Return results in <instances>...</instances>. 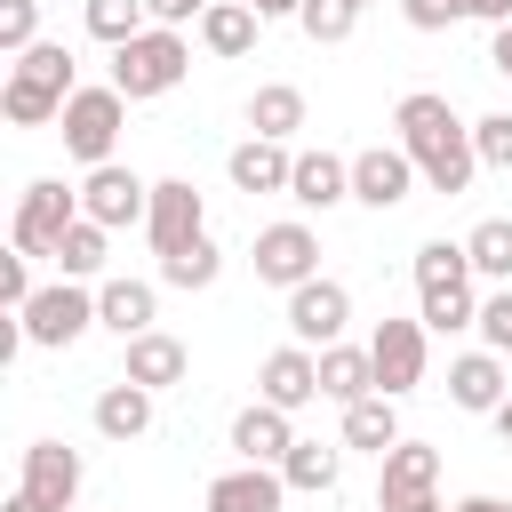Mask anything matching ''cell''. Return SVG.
I'll return each instance as SVG.
<instances>
[{
  "label": "cell",
  "mask_w": 512,
  "mask_h": 512,
  "mask_svg": "<svg viewBox=\"0 0 512 512\" xmlns=\"http://www.w3.org/2000/svg\"><path fill=\"white\" fill-rule=\"evenodd\" d=\"M384 512H456V504H440V496H408V504H384Z\"/></svg>",
  "instance_id": "cell-45"
},
{
  "label": "cell",
  "mask_w": 512,
  "mask_h": 512,
  "mask_svg": "<svg viewBox=\"0 0 512 512\" xmlns=\"http://www.w3.org/2000/svg\"><path fill=\"white\" fill-rule=\"evenodd\" d=\"M352 8H376V0H352Z\"/></svg>",
  "instance_id": "cell-49"
},
{
  "label": "cell",
  "mask_w": 512,
  "mask_h": 512,
  "mask_svg": "<svg viewBox=\"0 0 512 512\" xmlns=\"http://www.w3.org/2000/svg\"><path fill=\"white\" fill-rule=\"evenodd\" d=\"M456 512H512V504H504V496H464Z\"/></svg>",
  "instance_id": "cell-47"
},
{
  "label": "cell",
  "mask_w": 512,
  "mask_h": 512,
  "mask_svg": "<svg viewBox=\"0 0 512 512\" xmlns=\"http://www.w3.org/2000/svg\"><path fill=\"white\" fill-rule=\"evenodd\" d=\"M368 392H376V360H368V344H320V400L352 408V400H368Z\"/></svg>",
  "instance_id": "cell-24"
},
{
  "label": "cell",
  "mask_w": 512,
  "mask_h": 512,
  "mask_svg": "<svg viewBox=\"0 0 512 512\" xmlns=\"http://www.w3.org/2000/svg\"><path fill=\"white\" fill-rule=\"evenodd\" d=\"M152 320H160V288H152V280H128V272H120V280H96V328H112V336L128 344V336H144Z\"/></svg>",
  "instance_id": "cell-20"
},
{
  "label": "cell",
  "mask_w": 512,
  "mask_h": 512,
  "mask_svg": "<svg viewBox=\"0 0 512 512\" xmlns=\"http://www.w3.org/2000/svg\"><path fill=\"white\" fill-rule=\"evenodd\" d=\"M0 512H56V504H40L32 488H8V504H0Z\"/></svg>",
  "instance_id": "cell-44"
},
{
  "label": "cell",
  "mask_w": 512,
  "mask_h": 512,
  "mask_svg": "<svg viewBox=\"0 0 512 512\" xmlns=\"http://www.w3.org/2000/svg\"><path fill=\"white\" fill-rule=\"evenodd\" d=\"M80 16H88V32L104 48H128L136 32H152V8L144 0H80Z\"/></svg>",
  "instance_id": "cell-33"
},
{
  "label": "cell",
  "mask_w": 512,
  "mask_h": 512,
  "mask_svg": "<svg viewBox=\"0 0 512 512\" xmlns=\"http://www.w3.org/2000/svg\"><path fill=\"white\" fill-rule=\"evenodd\" d=\"M400 16H408V32H448L464 8L456 0H400Z\"/></svg>",
  "instance_id": "cell-40"
},
{
  "label": "cell",
  "mask_w": 512,
  "mask_h": 512,
  "mask_svg": "<svg viewBox=\"0 0 512 512\" xmlns=\"http://www.w3.org/2000/svg\"><path fill=\"white\" fill-rule=\"evenodd\" d=\"M496 432H504V440H512V392H504V408H496Z\"/></svg>",
  "instance_id": "cell-48"
},
{
  "label": "cell",
  "mask_w": 512,
  "mask_h": 512,
  "mask_svg": "<svg viewBox=\"0 0 512 512\" xmlns=\"http://www.w3.org/2000/svg\"><path fill=\"white\" fill-rule=\"evenodd\" d=\"M160 280H168V288H216V280H224V248L200 232V240H184L176 256H160Z\"/></svg>",
  "instance_id": "cell-31"
},
{
  "label": "cell",
  "mask_w": 512,
  "mask_h": 512,
  "mask_svg": "<svg viewBox=\"0 0 512 512\" xmlns=\"http://www.w3.org/2000/svg\"><path fill=\"white\" fill-rule=\"evenodd\" d=\"M256 400H272V408H312L320 400V352L312 344H280V352H264V368H256Z\"/></svg>",
  "instance_id": "cell-12"
},
{
  "label": "cell",
  "mask_w": 512,
  "mask_h": 512,
  "mask_svg": "<svg viewBox=\"0 0 512 512\" xmlns=\"http://www.w3.org/2000/svg\"><path fill=\"white\" fill-rule=\"evenodd\" d=\"M424 352H432V328L424 320H376V336H368V360H376V392H416L424 384Z\"/></svg>",
  "instance_id": "cell-7"
},
{
  "label": "cell",
  "mask_w": 512,
  "mask_h": 512,
  "mask_svg": "<svg viewBox=\"0 0 512 512\" xmlns=\"http://www.w3.org/2000/svg\"><path fill=\"white\" fill-rule=\"evenodd\" d=\"M144 8H152V24H168V32H184V24L208 16V0H144Z\"/></svg>",
  "instance_id": "cell-41"
},
{
  "label": "cell",
  "mask_w": 512,
  "mask_h": 512,
  "mask_svg": "<svg viewBox=\"0 0 512 512\" xmlns=\"http://www.w3.org/2000/svg\"><path fill=\"white\" fill-rule=\"evenodd\" d=\"M456 8H464L472 24H488V32H496V24H512V0H456Z\"/></svg>",
  "instance_id": "cell-42"
},
{
  "label": "cell",
  "mask_w": 512,
  "mask_h": 512,
  "mask_svg": "<svg viewBox=\"0 0 512 512\" xmlns=\"http://www.w3.org/2000/svg\"><path fill=\"white\" fill-rule=\"evenodd\" d=\"M32 40H40V0H0V48L24 56Z\"/></svg>",
  "instance_id": "cell-37"
},
{
  "label": "cell",
  "mask_w": 512,
  "mask_h": 512,
  "mask_svg": "<svg viewBox=\"0 0 512 512\" xmlns=\"http://www.w3.org/2000/svg\"><path fill=\"white\" fill-rule=\"evenodd\" d=\"M16 320H24V336H32L40 352H64V344H80V336L96 328V288L56 272V280H48V288H40V296H32Z\"/></svg>",
  "instance_id": "cell-5"
},
{
  "label": "cell",
  "mask_w": 512,
  "mask_h": 512,
  "mask_svg": "<svg viewBox=\"0 0 512 512\" xmlns=\"http://www.w3.org/2000/svg\"><path fill=\"white\" fill-rule=\"evenodd\" d=\"M64 280H104V264H112V232L96 224V216H80L64 240H56V256H48Z\"/></svg>",
  "instance_id": "cell-27"
},
{
  "label": "cell",
  "mask_w": 512,
  "mask_h": 512,
  "mask_svg": "<svg viewBox=\"0 0 512 512\" xmlns=\"http://www.w3.org/2000/svg\"><path fill=\"white\" fill-rule=\"evenodd\" d=\"M488 64L512 80V24H496V32H488Z\"/></svg>",
  "instance_id": "cell-43"
},
{
  "label": "cell",
  "mask_w": 512,
  "mask_h": 512,
  "mask_svg": "<svg viewBox=\"0 0 512 512\" xmlns=\"http://www.w3.org/2000/svg\"><path fill=\"white\" fill-rule=\"evenodd\" d=\"M184 72H192V48H184V32H168V24L136 32L128 48H112V88H120L128 104H152V96L184 88Z\"/></svg>",
  "instance_id": "cell-3"
},
{
  "label": "cell",
  "mask_w": 512,
  "mask_h": 512,
  "mask_svg": "<svg viewBox=\"0 0 512 512\" xmlns=\"http://www.w3.org/2000/svg\"><path fill=\"white\" fill-rule=\"evenodd\" d=\"M224 176H232V192H288L296 152H288V144H272V136H240V144L224 152Z\"/></svg>",
  "instance_id": "cell-19"
},
{
  "label": "cell",
  "mask_w": 512,
  "mask_h": 512,
  "mask_svg": "<svg viewBox=\"0 0 512 512\" xmlns=\"http://www.w3.org/2000/svg\"><path fill=\"white\" fill-rule=\"evenodd\" d=\"M464 256H472V272L480 280H512V216H480L472 232H464Z\"/></svg>",
  "instance_id": "cell-30"
},
{
  "label": "cell",
  "mask_w": 512,
  "mask_h": 512,
  "mask_svg": "<svg viewBox=\"0 0 512 512\" xmlns=\"http://www.w3.org/2000/svg\"><path fill=\"white\" fill-rule=\"evenodd\" d=\"M72 88H80L72 48L64 40H32L8 64V80H0V112H8V128H56L64 104H72Z\"/></svg>",
  "instance_id": "cell-2"
},
{
  "label": "cell",
  "mask_w": 512,
  "mask_h": 512,
  "mask_svg": "<svg viewBox=\"0 0 512 512\" xmlns=\"http://www.w3.org/2000/svg\"><path fill=\"white\" fill-rule=\"evenodd\" d=\"M408 192H416V160H408L400 144L352 152V200H360V208H400Z\"/></svg>",
  "instance_id": "cell-14"
},
{
  "label": "cell",
  "mask_w": 512,
  "mask_h": 512,
  "mask_svg": "<svg viewBox=\"0 0 512 512\" xmlns=\"http://www.w3.org/2000/svg\"><path fill=\"white\" fill-rule=\"evenodd\" d=\"M344 328H352V288L344 280H304V288H288V336L296 344H344Z\"/></svg>",
  "instance_id": "cell-9"
},
{
  "label": "cell",
  "mask_w": 512,
  "mask_h": 512,
  "mask_svg": "<svg viewBox=\"0 0 512 512\" xmlns=\"http://www.w3.org/2000/svg\"><path fill=\"white\" fill-rule=\"evenodd\" d=\"M464 280H480L472 256H464V240H424L416 248V288H464Z\"/></svg>",
  "instance_id": "cell-34"
},
{
  "label": "cell",
  "mask_w": 512,
  "mask_h": 512,
  "mask_svg": "<svg viewBox=\"0 0 512 512\" xmlns=\"http://www.w3.org/2000/svg\"><path fill=\"white\" fill-rule=\"evenodd\" d=\"M200 512H208V504H200Z\"/></svg>",
  "instance_id": "cell-50"
},
{
  "label": "cell",
  "mask_w": 512,
  "mask_h": 512,
  "mask_svg": "<svg viewBox=\"0 0 512 512\" xmlns=\"http://www.w3.org/2000/svg\"><path fill=\"white\" fill-rule=\"evenodd\" d=\"M472 144H480V168H512V112H480Z\"/></svg>",
  "instance_id": "cell-38"
},
{
  "label": "cell",
  "mask_w": 512,
  "mask_h": 512,
  "mask_svg": "<svg viewBox=\"0 0 512 512\" xmlns=\"http://www.w3.org/2000/svg\"><path fill=\"white\" fill-rule=\"evenodd\" d=\"M440 488V448L424 440H392L376 456V504H408V496H432Z\"/></svg>",
  "instance_id": "cell-15"
},
{
  "label": "cell",
  "mask_w": 512,
  "mask_h": 512,
  "mask_svg": "<svg viewBox=\"0 0 512 512\" xmlns=\"http://www.w3.org/2000/svg\"><path fill=\"white\" fill-rule=\"evenodd\" d=\"M392 144L416 160V176L432 184V192H464L472 184V168H480V144H472V120H456V104L448 96H432V88H408L400 104H392Z\"/></svg>",
  "instance_id": "cell-1"
},
{
  "label": "cell",
  "mask_w": 512,
  "mask_h": 512,
  "mask_svg": "<svg viewBox=\"0 0 512 512\" xmlns=\"http://www.w3.org/2000/svg\"><path fill=\"white\" fill-rule=\"evenodd\" d=\"M80 480H88L80 448H64V440H32V448H24V472H16V488H32L40 504L72 512V504H80Z\"/></svg>",
  "instance_id": "cell-13"
},
{
  "label": "cell",
  "mask_w": 512,
  "mask_h": 512,
  "mask_svg": "<svg viewBox=\"0 0 512 512\" xmlns=\"http://www.w3.org/2000/svg\"><path fill=\"white\" fill-rule=\"evenodd\" d=\"M80 216H88V208H80V184L32 176L24 200H16V248H24V256H56V240H64Z\"/></svg>",
  "instance_id": "cell-6"
},
{
  "label": "cell",
  "mask_w": 512,
  "mask_h": 512,
  "mask_svg": "<svg viewBox=\"0 0 512 512\" xmlns=\"http://www.w3.org/2000/svg\"><path fill=\"white\" fill-rule=\"evenodd\" d=\"M120 128H128V96H120L112 80H104V88H72V104H64V120H56L64 152H72L80 168H104L112 144H120Z\"/></svg>",
  "instance_id": "cell-4"
},
{
  "label": "cell",
  "mask_w": 512,
  "mask_h": 512,
  "mask_svg": "<svg viewBox=\"0 0 512 512\" xmlns=\"http://www.w3.org/2000/svg\"><path fill=\"white\" fill-rule=\"evenodd\" d=\"M304 128V88H288V80H264L256 96H248V136H272V144H288Z\"/></svg>",
  "instance_id": "cell-26"
},
{
  "label": "cell",
  "mask_w": 512,
  "mask_h": 512,
  "mask_svg": "<svg viewBox=\"0 0 512 512\" xmlns=\"http://www.w3.org/2000/svg\"><path fill=\"white\" fill-rule=\"evenodd\" d=\"M184 368H192V352H184L168 328H144V336H128V360H120V376H136V384L168 392V384H184Z\"/></svg>",
  "instance_id": "cell-23"
},
{
  "label": "cell",
  "mask_w": 512,
  "mask_h": 512,
  "mask_svg": "<svg viewBox=\"0 0 512 512\" xmlns=\"http://www.w3.org/2000/svg\"><path fill=\"white\" fill-rule=\"evenodd\" d=\"M288 200L296 208H344L352 200V160H336V152H296V176H288Z\"/></svg>",
  "instance_id": "cell-22"
},
{
  "label": "cell",
  "mask_w": 512,
  "mask_h": 512,
  "mask_svg": "<svg viewBox=\"0 0 512 512\" xmlns=\"http://www.w3.org/2000/svg\"><path fill=\"white\" fill-rule=\"evenodd\" d=\"M296 24H304V40H312V48H336V40H352L360 8H352V0H304V8H296Z\"/></svg>",
  "instance_id": "cell-35"
},
{
  "label": "cell",
  "mask_w": 512,
  "mask_h": 512,
  "mask_svg": "<svg viewBox=\"0 0 512 512\" xmlns=\"http://www.w3.org/2000/svg\"><path fill=\"white\" fill-rule=\"evenodd\" d=\"M200 232H208V200H200V184H192V176H160V184H152V216H144L152 256H176V248L200 240Z\"/></svg>",
  "instance_id": "cell-8"
},
{
  "label": "cell",
  "mask_w": 512,
  "mask_h": 512,
  "mask_svg": "<svg viewBox=\"0 0 512 512\" xmlns=\"http://www.w3.org/2000/svg\"><path fill=\"white\" fill-rule=\"evenodd\" d=\"M248 8H256V16H264V24H272V16H296V8H304V0H248Z\"/></svg>",
  "instance_id": "cell-46"
},
{
  "label": "cell",
  "mask_w": 512,
  "mask_h": 512,
  "mask_svg": "<svg viewBox=\"0 0 512 512\" xmlns=\"http://www.w3.org/2000/svg\"><path fill=\"white\" fill-rule=\"evenodd\" d=\"M80 208H88L104 232H120V224H144V216H152V184H144L136 168L104 160V168H88V176H80Z\"/></svg>",
  "instance_id": "cell-10"
},
{
  "label": "cell",
  "mask_w": 512,
  "mask_h": 512,
  "mask_svg": "<svg viewBox=\"0 0 512 512\" xmlns=\"http://www.w3.org/2000/svg\"><path fill=\"white\" fill-rule=\"evenodd\" d=\"M472 328H480L488 352H512V280H504L496 296H480V320H472Z\"/></svg>",
  "instance_id": "cell-39"
},
{
  "label": "cell",
  "mask_w": 512,
  "mask_h": 512,
  "mask_svg": "<svg viewBox=\"0 0 512 512\" xmlns=\"http://www.w3.org/2000/svg\"><path fill=\"white\" fill-rule=\"evenodd\" d=\"M504 392H512V384H504V352L480 344V352H456V360H448V400H456L464 416H496Z\"/></svg>",
  "instance_id": "cell-16"
},
{
  "label": "cell",
  "mask_w": 512,
  "mask_h": 512,
  "mask_svg": "<svg viewBox=\"0 0 512 512\" xmlns=\"http://www.w3.org/2000/svg\"><path fill=\"white\" fill-rule=\"evenodd\" d=\"M256 32H264V16H256L248 0H208V16H200V48H208V56H224V64H232V56H248V48H256Z\"/></svg>",
  "instance_id": "cell-25"
},
{
  "label": "cell",
  "mask_w": 512,
  "mask_h": 512,
  "mask_svg": "<svg viewBox=\"0 0 512 512\" xmlns=\"http://www.w3.org/2000/svg\"><path fill=\"white\" fill-rule=\"evenodd\" d=\"M416 320H424L432 336H456V328H472V320H480V296H472V280H464V288H416Z\"/></svg>",
  "instance_id": "cell-32"
},
{
  "label": "cell",
  "mask_w": 512,
  "mask_h": 512,
  "mask_svg": "<svg viewBox=\"0 0 512 512\" xmlns=\"http://www.w3.org/2000/svg\"><path fill=\"white\" fill-rule=\"evenodd\" d=\"M392 440H400V400H392V392H368V400H352V408H344V448L384 456Z\"/></svg>",
  "instance_id": "cell-28"
},
{
  "label": "cell",
  "mask_w": 512,
  "mask_h": 512,
  "mask_svg": "<svg viewBox=\"0 0 512 512\" xmlns=\"http://www.w3.org/2000/svg\"><path fill=\"white\" fill-rule=\"evenodd\" d=\"M152 400H160L152 384L112 376V384L96 392V432H104V440H120V448H128V440H144V432H152Z\"/></svg>",
  "instance_id": "cell-21"
},
{
  "label": "cell",
  "mask_w": 512,
  "mask_h": 512,
  "mask_svg": "<svg viewBox=\"0 0 512 512\" xmlns=\"http://www.w3.org/2000/svg\"><path fill=\"white\" fill-rule=\"evenodd\" d=\"M280 496H288V480H280V464H232V472H216L208 480V512H280Z\"/></svg>",
  "instance_id": "cell-18"
},
{
  "label": "cell",
  "mask_w": 512,
  "mask_h": 512,
  "mask_svg": "<svg viewBox=\"0 0 512 512\" xmlns=\"http://www.w3.org/2000/svg\"><path fill=\"white\" fill-rule=\"evenodd\" d=\"M288 448H296V416H288V408L248 400V408L232 416V456H240V464H280Z\"/></svg>",
  "instance_id": "cell-17"
},
{
  "label": "cell",
  "mask_w": 512,
  "mask_h": 512,
  "mask_svg": "<svg viewBox=\"0 0 512 512\" xmlns=\"http://www.w3.org/2000/svg\"><path fill=\"white\" fill-rule=\"evenodd\" d=\"M280 480H288L296 496H328V488L344 480V448H328V440H296V448L280 456Z\"/></svg>",
  "instance_id": "cell-29"
},
{
  "label": "cell",
  "mask_w": 512,
  "mask_h": 512,
  "mask_svg": "<svg viewBox=\"0 0 512 512\" xmlns=\"http://www.w3.org/2000/svg\"><path fill=\"white\" fill-rule=\"evenodd\" d=\"M312 272H320V232L312 224L288 216V224H264L256 232V280L264 288H304Z\"/></svg>",
  "instance_id": "cell-11"
},
{
  "label": "cell",
  "mask_w": 512,
  "mask_h": 512,
  "mask_svg": "<svg viewBox=\"0 0 512 512\" xmlns=\"http://www.w3.org/2000/svg\"><path fill=\"white\" fill-rule=\"evenodd\" d=\"M32 264H40V256H24V248H8V256H0V304H8V312H24V304L40 296Z\"/></svg>",
  "instance_id": "cell-36"
}]
</instances>
